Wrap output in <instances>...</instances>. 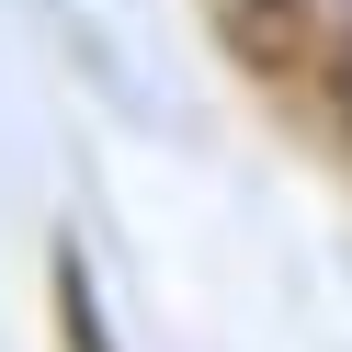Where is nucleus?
<instances>
[{"label":"nucleus","instance_id":"1","mask_svg":"<svg viewBox=\"0 0 352 352\" xmlns=\"http://www.w3.org/2000/svg\"><path fill=\"white\" fill-rule=\"evenodd\" d=\"M296 12H352V0H296Z\"/></svg>","mask_w":352,"mask_h":352}]
</instances>
